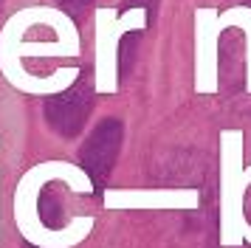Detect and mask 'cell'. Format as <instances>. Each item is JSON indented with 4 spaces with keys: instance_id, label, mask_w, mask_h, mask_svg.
<instances>
[{
    "instance_id": "1",
    "label": "cell",
    "mask_w": 251,
    "mask_h": 248,
    "mask_svg": "<svg viewBox=\"0 0 251 248\" xmlns=\"http://www.w3.org/2000/svg\"><path fill=\"white\" fill-rule=\"evenodd\" d=\"M54 180L68 183V189L76 195L93 192L91 175L68 161H40L37 167L28 169L14 189V223H17V231L34 248H74L91 237L96 223L91 214H85V217H74L62 228H51L40 217V192Z\"/></svg>"
},
{
    "instance_id": "2",
    "label": "cell",
    "mask_w": 251,
    "mask_h": 248,
    "mask_svg": "<svg viewBox=\"0 0 251 248\" xmlns=\"http://www.w3.org/2000/svg\"><path fill=\"white\" fill-rule=\"evenodd\" d=\"M249 189L243 167V133L220 130V246L240 248L251 225L243 214V195Z\"/></svg>"
},
{
    "instance_id": "3",
    "label": "cell",
    "mask_w": 251,
    "mask_h": 248,
    "mask_svg": "<svg viewBox=\"0 0 251 248\" xmlns=\"http://www.w3.org/2000/svg\"><path fill=\"white\" fill-rule=\"evenodd\" d=\"M96 90L99 93H116L119 88V40L127 31H141L147 25V11L130 9L116 20V11L99 9L96 14Z\"/></svg>"
},
{
    "instance_id": "4",
    "label": "cell",
    "mask_w": 251,
    "mask_h": 248,
    "mask_svg": "<svg viewBox=\"0 0 251 248\" xmlns=\"http://www.w3.org/2000/svg\"><path fill=\"white\" fill-rule=\"evenodd\" d=\"M223 31L215 9L195 11V90L217 93V37Z\"/></svg>"
},
{
    "instance_id": "5",
    "label": "cell",
    "mask_w": 251,
    "mask_h": 248,
    "mask_svg": "<svg viewBox=\"0 0 251 248\" xmlns=\"http://www.w3.org/2000/svg\"><path fill=\"white\" fill-rule=\"evenodd\" d=\"M107 209H198V189H107Z\"/></svg>"
},
{
    "instance_id": "6",
    "label": "cell",
    "mask_w": 251,
    "mask_h": 248,
    "mask_svg": "<svg viewBox=\"0 0 251 248\" xmlns=\"http://www.w3.org/2000/svg\"><path fill=\"white\" fill-rule=\"evenodd\" d=\"M223 28H243L246 31V90L251 93V9L249 6H234L220 14Z\"/></svg>"
},
{
    "instance_id": "7",
    "label": "cell",
    "mask_w": 251,
    "mask_h": 248,
    "mask_svg": "<svg viewBox=\"0 0 251 248\" xmlns=\"http://www.w3.org/2000/svg\"><path fill=\"white\" fill-rule=\"evenodd\" d=\"M246 180H249V183H251V167H246ZM246 243H249V246H251V228H249V231H246Z\"/></svg>"
},
{
    "instance_id": "8",
    "label": "cell",
    "mask_w": 251,
    "mask_h": 248,
    "mask_svg": "<svg viewBox=\"0 0 251 248\" xmlns=\"http://www.w3.org/2000/svg\"><path fill=\"white\" fill-rule=\"evenodd\" d=\"M65 3H68L71 9H74V6H88V0H65Z\"/></svg>"
}]
</instances>
